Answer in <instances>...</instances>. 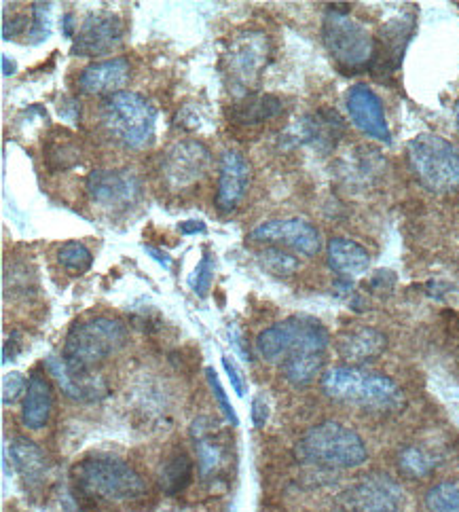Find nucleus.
Masks as SVG:
<instances>
[{"mask_svg": "<svg viewBox=\"0 0 459 512\" xmlns=\"http://www.w3.org/2000/svg\"><path fill=\"white\" fill-rule=\"evenodd\" d=\"M72 479L81 496L106 504L140 502L149 487L140 474L115 457H89L72 468Z\"/></svg>", "mask_w": 459, "mask_h": 512, "instance_id": "1", "label": "nucleus"}, {"mask_svg": "<svg viewBox=\"0 0 459 512\" xmlns=\"http://www.w3.org/2000/svg\"><path fill=\"white\" fill-rule=\"evenodd\" d=\"M127 341V331L119 320L89 318L70 328L64 343L62 362L68 375L85 379L91 377L98 364L115 356Z\"/></svg>", "mask_w": 459, "mask_h": 512, "instance_id": "2", "label": "nucleus"}, {"mask_svg": "<svg viewBox=\"0 0 459 512\" xmlns=\"http://www.w3.org/2000/svg\"><path fill=\"white\" fill-rule=\"evenodd\" d=\"M322 390L328 398L362 409L398 411L405 405V394L390 377L358 367H339L328 371L322 377Z\"/></svg>", "mask_w": 459, "mask_h": 512, "instance_id": "3", "label": "nucleus"}, {"mask_svg": "<svg viewBox=\"0 0 459 512\" xmlns=\"http://www.w3.org/2000/svg\"><path fill=\"white\" fill-rule=\"evenodd\" d=\"M328 331L324 324L311 316H290L273 324L256 337V350L273 364L303 356H324L328 347Z\"/></svg>", "mask_w": 459, "mask_h": 512, "instance_id": "4", "label": "nucleus"}, {"mask_svg": "<svg viewBox=\"0 0 459 512\" xmlns=\"http://www.w3.org/2000/svg\"><path fill=\"white\" fill-rule=\"evenodd\" d=\"M297 457L305 464L322 468H358L366 462L369 451L352 428L324 422L303 434L297 445Z\"/></svg>", "mask_w": 459, "mask_h": 512, "instance_id": "5", "label": "nucleus"}, {"mask_svg": "<svg viewBox=\"0 0 459 512\" xmlns=\"http://www.w3.org/2000/svg\"><path fill=\"white\" fill-rule=\"evenodd\" d=\"M155 106L134 91H119L102 104V125L125 149H144L155 136Z\"/></svg>", "mask_w": 459, "mask_h": 512, "instance_id": "6", "label": "nucleus"}, {"mask_svg": "<svg viewBox=\"0 0 459 512\" xmlns=\"http://www.w3.org/2000/svg\"><path fill=\"white\" fill-rule=\"evenodd\" d=\"M409 168L432 193H453L459 189V149L434 134H419L407 146Z\"/></svg>", "mask_w": 459, "mask_h": 512, "instance_id": "7", "label": "nucleus"}, {"mask_svg": "<svg viewBox=\"0 0 459 512\" xmlns=\"http://www.w3.org/2000/svg\"><path fill=\"white\" fill-rule=\"evenodd\" d=\"M322 39L330 56L345 68H362L375 58L371 32L345 9H328L322 22Z\"/></svg>", "mask_w": 459, "mask_h": 512, "instance_id": "8", "label": "nucleus"}, {"mask_svg": "<svg viewBox=\"0 0 459 512\" xmlns=\"http://www.w3.org/2000/svg\"><path fill=\"white\" fill-rule=\"evenodd\" d=\"M271 56L269 36L261 30H244L235 34L223 56V68L229 85L246 98L248 91L259 83Z\"/></svg>", "mask_w": 459, "mask_h": 512, "instance_id": "9", "label": "nucleus"}, {"mask_svg": "<svg viewBox=\"0 0 459 512\" xmlns=\"http://www.w3.org/2000/svg\"><path fill=\"white\" fill-rule=\"evenodd\" d=\"M210 151L197 140H178L161 155V176L172 189H185L206 176Z\"/></svg>", "mask_w": 459, "mask_h": 512, "instance_id": "10", "label": "nucleus"}, {"mask_svg": "<svg viewBox=\"0 0 459 512\" xmlns=\"http://www.w3.org/2000/svg\"><path fill=\"white\" fill-rule=\"evenodd\" d=\"M87 195L102 210H127L142 197V182L130 170H94L87 176Z\"/></svg>", "mask_w": 459, "mask_h": 512, "instance_id": "11", "label": "nucleus"}, {"mask_svg": "<svg viewBox=\"0 0 459 512\" xmlns=\"http://www.w3.org/2000/svg\"><path fill=\"white\" fill-rule=\"evenodd\" d=\"M405 502V491L388 474H371L345 491L347 512H398Z\"/></svg>", "mask_w": 459, "mask_h": 512, "instance_id": "12", "label": "nucleus"}, {"mask_svg": "<svg viewBox=\"0 0 459 512\" xmlns=\"http://www.w3.org/2000/svg\"><path fill=\"white\" fill-rule=\"evenodd\" d=\"M125 36V24L119 15L113 13H94L83 22L81 30L72 43V56L77 58H96L106 56L117 49Z\"/></svg>", "mask_w": 459, "mask_h": 512, "instance_id": "13", "label": "nucleus"}, {"mask_svg": "<svg viewBox=\"0 0 459 512\" xmlns=\"http://www.w3.org/2000/svg\"><path fill=\"white\" fill-rule=\"evenodd\" d=\"M250 240L263 244H280L305 256H316L322 248L320 231L311 223L303 221V218H284V221L261 223L250 233Z\"/></svg>", "mask_w": 459, "mask_h": 512, "instance_id": "14", "label": "nucleus"}, {"mask_svg": "<svg viewBox=\"0 0 459 512\" xmlns=\"http://www.w3.org/2000/svg\"><path fill=\"white\" fill-rule=\"evenodd\" d=\"M347 113H350L354 125L362 134L373 140L388 142L392 140L388 119L383 113V104L371 87L354 85L347 94Z\"/></svg>", "mask_w": 459, "mask_h": 512, "instance_id": "15", "label": "nucleus"}, {"mask_svg": "<svg viewBox=\"0 0 459 512\" xmlns=\"http://www.w3.org/2000/svg\"><path fill=\"white\" fill-rule=\"evenodd\" d=\"M250 185V163L237 151H225L220 157V176L216 206L223 212H231L244 199Z\"/></svg>", "mask_w": 459, "mask_h": 512, "instance_id": "16", "label": "nucleus"}, {"mask_svg": "<svg viewBox=\"0 0 459 512\" xmlns=\"http://www.w3.org/2000/svg\"><path fill=\"white\" fill-rule=\"evenodd\" d=\"M132 77V66L125 58H113L89 64L79 77V87L85 94L115 96Z\"/></svg>", "mask_w": 459, "mask_h": 512, "instance_id": "17", "label": "nucleus"}, {"mask_svg": "<svg viewBox=\"0 0 459 512\" xmlns=\"http://www.w3.org/2000/svg\"><path fill=\"white\" fill-rule=\"evenodd\" d=\"M385 345H388V339H385V335L379 333L377 328L362 326V328H356V331H350L339 337L337 352L347 362L364 364L381 356Z\"/></svg>", "mask_w": 459, "mask_h": 512, "instance_id": "18", "label": "nucleus"}, {"mask_svg": "<svg viewBox=\"0 0 459 512\" xmlns=\"http://www.w3.org/2000/svg\"><path fill=\"white\" fill-rule=\"evenodd\" d=\"M53 411V388L45 375H32L22 405V424L28 430H41L47 426Z\"/></svg>", "mask_w": 459, "mask_h": 512, "instance_id": "19", "label": "nucleus"}, {"mask_svg": "<svg viewBox=\"0 0 459 512\" xmlns=\"http://www.w3.org/2000/svg\"><path fill=\"white\" fill-rule=\"evenodd\" d=\"M328 265L343 278H358L371 267V254L352 240L335 237L328 242Z\"/></svg>", "mask_w": 459, "mask_h": 512, "instance_id": "20", "label": "nucleus"}, {"mask_svg": "<svg viewBox=\"0 0 459 512\" xmlns=\"http://www.w3.org/2000/svg\"><path fill=\"white\" fill-rule=\"evenodd\" d=\"M47 367H49L51 375L58 379L60 388L64 390V394L68 398L89 402V400H96V398L106 394V386L102 383V379H96V377L77 379V377H72V375H68L64 362L58 360V358H47Z\"/></svg>", "mask_w": 459, "mask_h": 512, "instance_id": "21", "label": "nucleus"}, {"mask_svg": "<svg viewBox=\"0 0 459 512\" xmlns=\"http://www.w3.org/2000/svg\"><path fill=\"white\" fill-rule=\"evenodd\" d=\"M9 451H11L15 470L20 472L28 483L34 485L43 481L47 472V460H45V453L39 447H36L32 441H28V438H15Z\"/></svg>", "mask_w": 459, "mask_h": 512, "instance_id": "22", "label": "nucleus"}, {"mask_svg": "<svg viewBox=\"0 0 459 512\" xmlns=\"http://www.w3.org/2000/svg\"><path fill=\"white\" fill-rule=\"evenodd\" d=\"M208 424L210 422L206 417H199L197 422H193V428H191L199 470L204 477L212 474L220 466V462H223V449H220V445L216 441H212V436H210L212 430L208 428Z\"/></svg>", "mask_w": 459, "mask_h": 512, "instance_id": "23", "label": "nucleus"}, {"mask_svg": "<svg viewBox=\"0 0 459 512\" xmlns=\"http://www.w3.org/2000/svg\"><path fill=\"white\" fill-rule=\"evenodd\" d=\"M282 113V102L273 96H246L240 104L233 106L231 119L242 125L263 123Z\"/></svg>", "mask_w": 459, "mask_h": 512, "instance_id": "24", "label": "nucleus"}, {"mask_svg": "<svg viewBox=\"0 0 459 512\" xmlns=\"http://www.w3.org/2000/svg\"><path fill=\"white\" fill-rule=\"evenodd\" d=\"M193 477V462L185 451H178L168 460L163 462L159 470V485L168 493V496H176L182 489L191 483Z\"/></svg>", "mask_w": 459, "mask_h": 512, "instance_id": "25", "label": "nucleus"}, {"mask_svg": "<svg viewBox=\"0 0 459 512\" xmlns=\"http://www.w3.org/2000/svg\"><path fill=\"white\" fill-rule=\"evenodd\" d=\"M322 369H324V356H303L282 364V373L292 386H309L311 381L320 377Z\"/></svg>", "mask_w": 459, "mask_h": 512, "instance_id": "26", "label": "nucleus"}, {"mask_svg": "<svg viewBox=\"0 0 459 512\" xmlns=\"http://www.w3.org/2000/svg\"><path fill=\"white\" fill-rule=\"evenodd\" d=\"M58 263L68 271L75 273V276H81L85 273L91 263H94V256H91L89 248L81 242H68L58 250Z\"/></svg>", "mask_w": 459, "mask_h": 512, "instance_id": "27", "label": "nucleus"}, {"mask_svg": "<svg viewBox=\"0 0 459 512\" xmlns=\"http://www.w3.org/2000/svg\"><path fill=\"white\" fill-rule=\"evenodd\" d=\"M398 466L402 472L407 474V477L419 479V477H426V474H430L434 470L436 462H434V457L428 455L424 449L407 447L398 457Z\"/></svg>", "mask_w": 459, "mask_h": 512, "instance_id": "28", "label": "nucleus"}, {"mask_svg": "<svg viewBox=\"0 0 459 512\" xmlns=\"http://www.w3.org/2000/svg\"><path fill=\"white\" fill-rule=\"evenodd\" d=\"M426 508L428 512H459V485H434L426 496Z\"/></svg>", "mask_w": 459, "mask_h": 512, "instance_id": "29", "label": "nucleus"}, {"mask_svg": "<svg viewBox=\"0 0 459 512\" xmlns=\"http://www.w3.org/2000/svg\"><path fill=\"white\" fill-rule=\"evenodd\" d=\"M45 161H47V168L53 172L68 170L79 161V151L70 140H64V142L53 140L45 151Z\"/></svg>", "mask_w": 459, "mask_h": 512, "instance_id": "30", "label": "nucleus"}, {"mask_svg": "<svg viewBox=\"0 0 459 512\" xmlns=\"http://www.w3.org/2000/svg\"><path fill=\"white\" fill-rule=\"evenodd\" d=\"M49 3H34L32 7V26H30V41L32 43H41L45 41L49 32H51V24H49Z\"/></svg>", "mask_w": 459, "mask_h": 512, "instance_id": "31", "label": "nucleus"}, {"mask_svg": "<svg viewBox=\"0 0 459 512\" xmlns=\"http://www.w3.org/2000/svg\"><path fill=\"white\" fill-rule=\"evenodd\" d=\"M212 276H214L212 256H210V254H204V259L199 261V265H197V269H195V276H193V280H191V286H193V290L197 292L199 297H206L208 292H210Z\"/></svg>", "mask_w": 459, "mask_h": 512, "instance_id": "32", "label": "nucleus"}, {"mask_svg": "<svg viewBox=\"0 0 459 512\" xmlns=\"http://www.w3.org/2000/svg\"><path fill=\"white\" fill-rule=\"evenodd\" d=\"M261 259H263L265 267L271 269L273 273H278V276H286V273L297 269L295 256L284 254L280 250H265V254H261Z\"/></svg>", "mask_w": 459, "mask_h": 512, "instance_id": "33", "label": "nucleus"}, {"mask_svg": "<svg viewBox=\"0 0 459 512\" xmlns=\"http://www.w3.org/2000/svg\"><path fill=\"white\" fill-rule=\"evenodd\" d=\"M206 375H208L210 388H212V392H214V396H216V400H218V407H220V411L225 413V417L229 419V422H231L233 426H237V424H240V419H237L235 409L231 407V402H229V398H227V394H225L223 383H220L218 375H216L212 369H206Z\"/></svg>", "mask_w": 459, "mask_h": 512, "instance_id": "34", "label": "nucleus"}, {"mask_svg": "<svg viewBox=\"0 0 459 512\" xmlns=\"http://www.w3.org/2000/svg\"><path fill=\"white\" fill-rule=\"evenodd\" d=\"M28 381L22 373H9L3 379V405H13V402L26 394Z\"/></svg>", "mask_w": 459, "mask_h": 512, "instance_id": "35", "label": "nucleus"}, {"mask_svg": "<svg viewBox=\"0 0 459 512\" xmlns=\"http://www.w3.org/2000/svg\"><path fill=\"white\" fill-rule=\"evenodd\" d=\"M223 367L229 375V381H231V388L235 390V394L244 398L246 396V383H244V377L240 373V369H237V364L229 358V356H223Z\"/></svg>", "mask_w": 459, "mask_h": 512, "instance_id": "36", "label": "nucleus"}, {"mask_svg": "<svg viewBox=\"0 0 459 512\" xmlns=\"http://www.w3.org/2000/svg\"><path fill=\"white\" fill-rule=\"evenodd\" d=\"M269 419V407H267V400L263 396H256L252 400V422L256 428H263Z\"/></svg>", "mask_w": 459, "mask_h": 512, "instance_id": "37", "label": "nucleus"}, {"mask_svg": "<svg viewBox=\"0 0 459 512\" xmlns=\"http://www.w3.org/2000/svg\"><path fill=\"white\" fill-rule=\"evenodd\" d=\"M26 26H28V17L17 15V17H13V20L3 24V36L9 41V39H13V36L22 34L26 30Z\"/></svg>", "mask_w": 459, "mask_h": 512, "instance_id": "38", "label": "nucleus"}, {"mask_svg": "<svg viewBox=\"0 0 459 512\" xmlns=\"http://www.w3.org/2000/svg\"><path fill=\"white\" fill-rule=\"evenodd\" d=\"M144 250L149 252L159 265H163L165 269H172V261H170V256H168V254L161 252V250H157V248H151V246H144Z\"/></svg>", "mask_w": 459, "mask_h": 512, "instance_id": "39", "label": "nucleus"}, {"mask_svg": "<svg viewBox=\"0 0 459 512\" xmlns=\"http://www.w3.org/2000/svg\"><path fill=\"white\" fill-rule=\"evenodd\" d=\"M229 339H231V343H233V347H235V350H237V352H240V356L248 360L250 356H248V352H246V350H244V347H242V337H240V333H237V328H229Z\"/></svg>", "mask_w": 459, "mask_h": 512, "instance_id": "40", "label": "nucleus"}, {"mask_svg": "<svg viewBox=\"0 0 459 512\" xmlns=\"http://www.w3.org/2000/svg\"><path fill=\"white\" fill-rule=\"evenodd\" d=\"M206 231V225L204 223H199V221H187V223H182L180 225V233H185V235H191V233H204Z\"/></svg>", "mask_w": 459, "mask_h": 512, "instance_id": "41", "label": "nucleus"}, {"mask_svg": "<svg viewBox=\"0 0 459 512\" xmlns=\"http://www.w3.org/2000/svg\"><path fill=\"white\" fill-rule=\"evenodd\" d=\"M3 72H5L7 77H11V75H15V72H17L15 62H13V60H9L7 56H3Z\"/></svg>", "mask_w": 459, "mask_h": 512, "instance_id": "42", "label": "nucleus"}, {"mask_svg": "<svg viewBox=\"0 0 459 512\" xmlns=\"http://www.w3.org/2000/svg\"><path fill=\"white\" fill-rule=\"evenodd\" d=\"M64 34L72 36V15L64 17Z\"/></svg>", "mask_w": 459, "mask_h": 512, "instance_id": "43", "label": "nucleus"}, {"mask_svg": "<svg viewBox=\"0 0 459 512\" xmlns=\"http://www.w3.org/2000/svg\"><path fill=\"white\" fill-rule=\"evenodd\" d=\"M455 113H457V130H459V100H457V108H455Z\"/></svg>", "mask_w": 459, "mask_h": 512, "instance_id": "44", "label": "nucleus"}]
</instances>
